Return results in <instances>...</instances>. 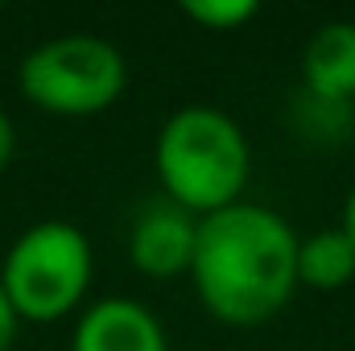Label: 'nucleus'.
<instances>
[{
	"instance_id": "nucleus-3",
	"label": "nucleus",
	"mask_w": 355,
	"mask_h": 351,
	"mask_svg": "<svg viewBox=\"0 0 355 351\" xmlns=\"http://www.w3.org/2000/svg\"><path fill=\"white\" fill-rule=\"evenodd\" d=\"M91 240L67 219L29 223L4 252L0 289L21 323H58L91 289Z\"/></svg>"
},
{
	"instance_id": "nucleus-13",
	"label": "nucleus",
	"mask_w": 355,
	"mask_h": 351,
	"mask_svg": "<svg viewBox=\"0 0 355 351\" xmlns=\"http://www.w3.org/2000/svg\"><path fill=\"white\" fill-rule=\"evenodd\" d=\"M347 236H352V244H355V190L347 194V203H343V223H339Z\"/></svg>"
},
{
	"instance_id": "nucleus-10",
	"label": "nucleus",
	"mask_w": 355,
	"mask_h": 351,
	"mask_svg": "<svg viewBox=\"0 0 355 351\" xmlns=\"http://www.w3.org/2000/svg\"><path fill=\"white\" fill-rule=\"evenodd\" d=\"M293 120L306 137L314 141H331L339 128H347L352 120V103H327V99H314V95H297V108H293Z\"/></svg>"
},
{
	"instance_id": "nucleus-11",
	"label": "nucleus",
	"mask_w": 355,
	"mask_h": 351,
	"mask_svg": "<svg viewBox=\"0 0 355 351\" xmlns=\"http://www.w3.org/2000/svg\"><path fill=\"white\" fill-rule=\"evenodd\" d=\"M17 327H21V318L12 314V306H8V298H4V289H0V351L12 348V339H17Z\"/></svg>"
},
{
	"instance_id": "nucleus-4",
	"label": "nucleus",
	"mask_w": 355,
	"mask_h": 351,
	"mask_svg": "<svg viewBox=\"0 0 355 351\" xmlns=\"http://www.w3.org/2000/svg\"><path fill=\"white\" fill-rule=\"evenodd\" d=\"M21 95L54 116L107 112L128 87L124 54L95 33H62L33 46L17 67Z\"/></svg>"
},
{
	"instance_id": "nucleus-12",
	"label": "nucleus",
	"mask_w": 355,
	"mask_h": 351,
	"mask_svg": "<svg viewBox=\"0 0 355 351\" xmlns=\"http://www.w3.org/2000/svg\"><path fill=\"white\" fill-rule=\"evenodd\" d=\"M12 153H17V128H12V120H8V112L0 108V170L12 162Z\"/></svg>"
},
{
	"instance_id": "nucleus-6",
	"label": "nucleus",
	"mask_w": 355,
	"mask_h": 351,
	"mask_svg": "<svg viewBox=\"0 0 355 351\" xmlns=\"http://www.w3.org/2000/svg\"><path fill=\"white\" fill-rule=\"evenodd\" d=\"M71 351H170L162 318L132 298H95L79 314Z\"/></svg>"
},
{
	"instance_id": "nucleus-8",
	"label": "nucleus",
	"mask_w": 355,
	"mask_h": 351,
	"mask_svg": "<svg viewBox=\"0 0 355 351\" xmlns=\"http://www.w3.org/2000/svg\"><path fill=\"white\" fill-rule=\"evenodd\" d=\"M355 281V244L343 228H318L297 236V285L310 289H343Z\"/></svg>"
},
{
	"instance_id": "nucleus-2",
	"label": "nucleus",
	"mask_w": 355,
	"mask_h": 351,
	"mask_svg": "<svg viewBox=\"0 0 355 351\" xmlns=\"http://www.w3.org/2000/svg\"><path fill=\"white\" fill-rule=\"evenodd\" d=\"M153 166L166 198L202 219L240 203L252 170V149L244 128L227 112L190 103L162 124Z\"/></svg>"
},
{
	"instance_id": "nucleus-7",
	"label": "nucleus",
	"mask_w": 355,
	"mask_h": 351,
	"mask_svg": "<svg viewBox=\"0 0 355 351\" xmlns=\"http://www.w3.org/2000/svg\"><path fill=\"white\" fill-rule=\"evenodd\" d=\"M302 91L327 103L355 99V21H327L302 50Z\"/></svg>"
},
{
	"instance_id": "nucleus-5",
	"label": "nucleus",
	"mask_w": 355,
	"mask_h": 351,
	"mask_svg": "<svg viewBox=\"0 0 355 351\" xmlns=\"http://www.w3.org/2000/svg\"><path fill=\"white\" fill-rule=\"evenodd\" d=\"M194 244H198V215L182 211L170 198H157L137 215L128 232V261L141 277L170 281L190 273Z\"/></svg>"
},
{
	"instance_id": "nucleus-1",
	"label": "nucleus",
	"mask_w": 355,
	"mask_h": 351,
	"mask_svg": "<svg viewBox=\"0 0 355 351\" xmlns=\"http://www.w3.org/2000/svg\"><path fill=\"white\" fill-rule=\"evenodd\" d=\"M190 281L223 327H257L297 293V232L261 203H232L198 219Z\"/></svg>"
},
{
	"instance_id": "nucleus-9",
	"label": "nucleus",
	"mask_w": 355,
	"mask_h": 351,
	"mask_svg": "<svg viewBox=\"0 0 355 351\" xmlns=\"http://www.w3.org/2000/svg\"><path fill=\"white\" fill-rule=\"evenodd\" d=\"M182 17L211 29V33H232V29H240L257 17V4L252 0H186Z\"/></svg>"
}]
</instances>
